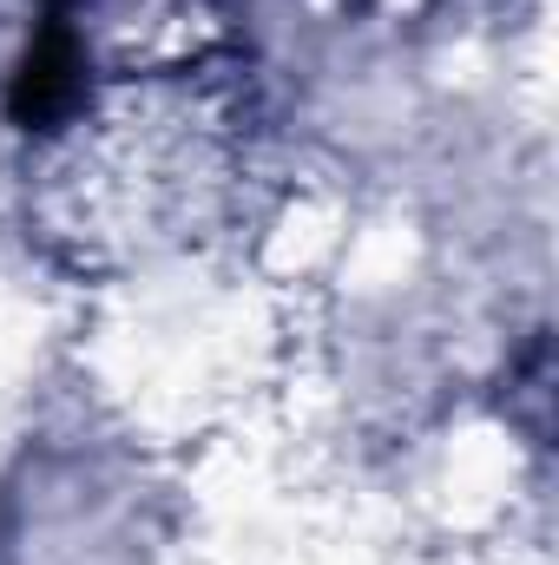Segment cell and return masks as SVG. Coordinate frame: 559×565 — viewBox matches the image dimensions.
I'll return each instance as SVG.
<instances>
[{
	"mask_svg": "<svg viewBox=\"0 0 559 565\" xmlns=\"http://www.w3.org/2000/svg\"><path fill=\"white\" fill-rule=\"evenodd\" d=\"M86 53H80V40L53 20L33 46H27V60H20V73H13V86H7V113H13V126H60L80 99H86Z\"/></svg>",
	"mask_w": 559,
	"mask_h": 565,
	"instance_id": "1",
	"label": "cell"
}]
</instances>
